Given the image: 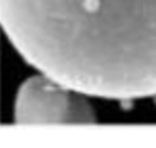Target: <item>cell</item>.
Returning a JSON list of instances; mask_svg holds the SVG:
<instances>
[{
  "instance_id": "1",
  "label": "cell",
  "mask_w": 156,
  "mask_h": 148,
  "mask_svg": "<svg viewBox=\"0 0 156 148\" xmlns=\"http://www.w3.org/2000/svg\"><path fill=\"white\" fill-rule=\"evenodd\" d=\"M0 28L38 72L88 96H156V0H0Z\"/></svg>"
},
{
  "instance_id": "2",
  "label": "cell",
  "mask_w": 156,
  "mask_h": 148,
  "mask_svg": "<svg viewBox=\"0 0 156 148\" xmlns=\"http://www.w3.org/2000/svg\"><path fill=\"white\" fill-rule=\"evenodd\" d=\"M15 120L23 125H84L95 121V110L83 91L38 72L18 89Z\"/></svg>"
}]
</instances>
